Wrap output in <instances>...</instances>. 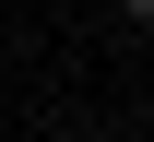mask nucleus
I'll return each instance as SVG.
<instances>
[{"label":"nucleus","mask_w":154,"mask_h":142,"mask_svg":"<svg viewBox=\"0 0 154 142\" xmlns=\"http://www.w3.org/2000/svg\"><path fill=\"white\" fill-rule=\"evenodd\" d=\"M119 12H131V24H154V0H119Z\"/></svg>","instance_id":"f257e3e1"}]
</instances>
